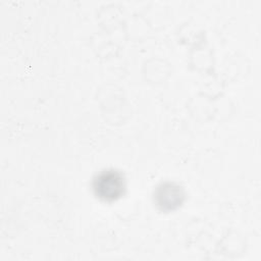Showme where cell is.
<instances>
[{
    "mask_svg": "<svg viewBox=\"0 0 261 261\" xmlns=\"http://www.w3.org/2000/svg\"><path fill=\"white\" fill-rule=\"evenodd\" d=\"M92 188L96 198L106 203H112L123 197L126 191V179L121 171L106 168L94 176Z\"/></svg>",
    "mask_w": 261,
    "mask_h": 261,
    "instance_id": "obj_1",
    "label": "cell"
},
{
    "mask_svg": "<svg viewBox=\"0 0 261 261\" xmlns=\"http://www.w3.org/2000/svg\"><path fill=\"white\" fill-rule=\"evenodd\" d=\"M186 194L181 186L173 181L160 182L153 192V201L160 211L176 210L185 201Z\"/></svg>",
    "mask_w": 261,
    "mask_h": 261,
    "instance_id": "obj_2",
    "label": "cell"
}]
</instances>
